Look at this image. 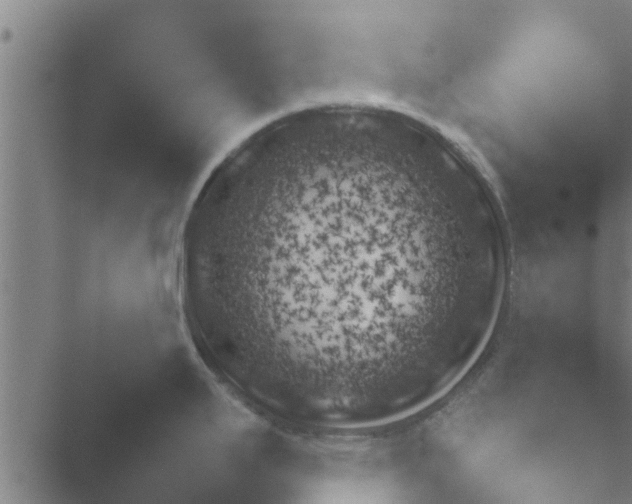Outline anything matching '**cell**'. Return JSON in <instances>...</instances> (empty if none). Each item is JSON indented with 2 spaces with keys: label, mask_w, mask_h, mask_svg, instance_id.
Listing matches in <instances>:
<instances>
[{
  "label": "cell",
  "mask_w": 632,
  "mask_h": 504,
  "mask_svg": "<svg viewBox=\"0 0 632 504\" xmlns=\"http://www.w3.org/2000/svg\"><path fill=\"white\" fill-rule=\"evenodd\" d=\"M477 169L405 121H308L237 153L190 213L182 269L201 340L267 391L396 410L476 346L505 263Z\"/></svg>",
  "instance_id": "1"
}]
</instances>
